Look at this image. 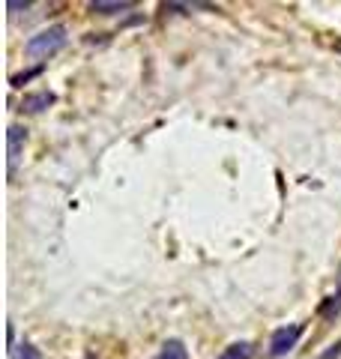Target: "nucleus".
<instances>
[{
	"instance_id": "39448f33",
	"label": "nucleus",
	"mask_w": 341,
	"mask_h": 359,
	"mask_svg": "<svg viewBox=\"0 0 341 359\" xmlns=\"http://www.w3.org/2000/svg\"><path fill=\"white\" fill-rule=\"evenodd\" d=\"M132 6H135L132 0H93V3H90V13L114 15V13H126V9H132Z\"/></svg>"
},
{
	"instance_id": "9b49d317",
	"label": "nucleus",
	"mask_w": 341,
	"mask_h": 359,
	"mask_svg": "<svg viewBox=\"0 0 341 359\" xmlns=\"http://www.w3.org/2000/svg\"><path fill=\"white\" fill-rule=\"evenodd\" d=\"M33 3H30V0H6V9L9 13H18V9H30Z\"/></svg>"
},
{
	"instance_id": "f03ea898",
	"label": "nucleus",
	"mask_w": 341,
	"mask_h": 359,
	"mask_svg": "<svg viewBox=\"0 0 341 359\" xmlns=\"http://www.w3.org/2000/svg\"><path fill=\"white\" fill-rule=\"evenodd\" d=\"M303 324H287V326H278L276 333H273V338H269V356L273 359H282V356H287L290 351L296 347V342H299V335H303Z\"/></svg>"
},
{
	"instance_id": "423d86ee",
	"label": "nucleus",
	"mask_w": 341,
	"mask_h": 359,
	"mask_svg": "<svg viewBox=\"0 0 341 359\" xmlns=\"http://www.w3.org/2000/svg\"><path fill=\"white\" fill-rule=\"evenodd\" d=\"M252 356H255L252 342H234V344H228L216 359H252Z\"/></svg>"
},
{
	"instance_id": "f8f14e48",
	"label": "nucleus",
	"mask_w": 341,
	"mask_h": 359,
	"mask_svg": "<svg viewBox=\"0 0 341 359\" xmlns=\"http://www.w3.org/2000/svg\"><path fill=\"white\" fill-rule=\"evenodd\" d=\"M338 294H341V269H338Z\"/></svg>"
},
{
	"instance_id": "0eeeda50",
	"label": "nucleus",
	"mask_w": 341,
	"mask_h": 359,
	"mask_svg": "<svg viewBox=\"0 0 341 359\" xmlns=\"http://www.w3.org/2000/svg\"><path fill=\"white\" fill-rule=\"evenodd\" d=\"M153 359H189V351L180 338H168V342L162 344V351H159Z\"/></svg>"
},
{
	"instance_id": "7ed1b4c3",
	"label": "nucleus",
	"mask_w": 341,
	"mask_h": 359,
	"mask_svg": "<svg viewBox=\"0 0 341 359\" xmlns=\"http://www.w3.org/2000/svg\"><path fill=\"white\" fill-rule=\"evenodd\" d=\"M24 144H27V129L9 126V132H6V165H9V174H15L18 162H22Z\"/></svg>"
},
{
	"instance_id": "9d476101",
	"label": "nucleus",
	"mask_w": 341,
	"mask_h": 359,
	"mask_svg": "<svg viewBox=\"0 0 341 359\" xmlns=\"http://www.w3.org/2000/svg\"><path fill=\"white\" fill-rule=\"evenodd\" d=\"M341 308V294L338 296H329L324 305H320V314H333V312H338Z\"/></svg>"
},
{
	"instance_id": "1a4fd4ad",
	"label": "nucleus",
	"mask_w": 341,
	"mask_h": 359,
	"mask_svg": "<svg viewBox=\"0 0 341 359\" xmlns=\"http://www.w3.org/2000/svg\"><path fill=\"white\" fill-rule=\"evenodd\" d=\"M36 75H42V66L30 69V72H24V75H13V81H9V84H13V87H24V84L30 81V78H36Z\"/></svg>"
},
{
	"instance_id": "6e6552de",
	"label": "nucleus",
	"mask_w": 341,
	"mask_h": 359,
	"mask_svg": "<svg viewBox=\"0 0 341 359\" xmlns=\"http://www.w3.org/2000/svg\"><path fill=\"white\" fill-rule=\"evenodd\" d=\"M9 356H13V359H45L42 353H39V347H33L30 342L13 344V347H9Z\"/></svg>"
},
{
	"instance_id": "20e7f679",
	"label": "nucleus",
	"mask_w": 341,
	"mask_h": 359,
	"mask_svg": "<svg viewBox=\"0 0 341 359\" xmlns=\"http://www.w3.org/2000/svg\"><path fill=\"white\" fill-rule=\"evenodd\" d=\"M57 102V96L51 93V90H36V93H24L22 99V111L24 114H42L48 111Z\"/></svg>"
},
{
	"instance_id": "f257e3e1",
	"label": "nucleus",
	"mask_w": 341,
	"mask_h": 359,
	"mask_svg": "<svg viewBox=\"0 0 341 359\" xmlns=\"http://www.w3.org/2000/svg\"><path fill=\"white\" fill-rule=\"evenodd\" d=\"M69 39V30L63 24H51L45 30H39V33H33L24 42V54L27 57H54L60 48L66 45Z\"/></svg>"
}]
</instances>
